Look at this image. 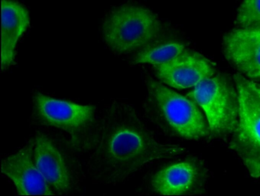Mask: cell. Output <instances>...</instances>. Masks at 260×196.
<instances>
[{"label":"cell","mask_w":260,"mask_h":196,"mask_svg":"<svg viewBox=\"0 0 260 196\" xmlns=\"http://www.w3.org/2000/svg\"><path fill=\"white\" fill-rule=\"evenodd\" d=\"M208 177V170L202 161L188 158L167 165L152 177L153 191L165 195L197 194L202 191Z\"/></svg>","instance_id":"6"},{"label":"cell","mask_w":260,"mask_h":196,"mask_svg":"<svg viewBox=\"0 0 260 196\" xmlns=\"http://www.w3.org/2000/svg\"><path fill=\"white\" fill-rule=\"evenodd\" d=\"M237 27L260 25V0H244L238 9Z\"/></svg>","instance_id":"14"},{"label":"cell","mask_w":260,"mask_h":196,"mask_svg":"<svg viewBox=\"0 0 260 196\" xmlns=\"http://www.w3.org/2000/svg\"><path fill=\"white\" fill-rule=\"evenodd\" d=\"M239 102L238 123L230 136L229 147L253 178L260 177V95L250 80L234 75Z\"/></svg>","instance_id":"3"},{"label":"cell","mask_w":260,"mask_h":196,"mask_svg":"<svg viewBox=\"0 0 260 196\" xmlns=\"http://www.w3.org/2000/svg\"><path fill=\"white\" fill-rule=\"evenodd\" d=\"M228 60L243 74L260 78V25L237 27L223 37Z\"/></svg>","instance_id":"8"},{"label":"cell","mask_w":260,"mask_h":196,"mask_svg":"<svg viewBox=\"0 0 260 196\" xmlns=\"http://www.w3.org/2000/svg\"><path fill=\"white\" fill-rule=\"evenodd\" d=\"M184 50V46L178 42L151 43L140 50L134 62L136 64L159 65L171 60Z\"/></svg>","instance_id":"13"},{"label":"cell","mask_w":260,"mask_h":196,"mask_svg":"<svg viewBox=\"0 0 260 196\" xmlns=\"http://www.w3.org/2000/svg\"><path fill=\"white\" fill-rule=\"evenodd\" d=\"M34 146V142L5 158L1 172L13 182L19 194H53L32 159Z\"/></svg>","instance_id":"9"},{"label":"cell","mask_w":260,"mask_h":196,"mask_svg":"<svg viewBox=\"0 0 260 196\" xmlns=\"http://www.w3.org/2000/svg\"><path fill=\"white\" fill-rule=\"evenodd\" d=\"M35 164L47 183L61 193L70 186L69 174L57 149L46 136L39 134L34 141Z\"/></svg>","instance_id":"11"},{"label":"cell","mask_w":260,"mask_h":196,"mask_svg":"<svg viewBox=\"0 0 260 196\" xmlns=\"http://www.w3.org/2000/svg\"><path fill=\"white\" fill-rule=\"evenodd\" d=\"M154 66L160 81L178 89L195 87L214 73L213 66L207 59L186 50L171 60Z\"/></svg>","instance_id":"7"},{"label":"cell","mask_w":260,"mask_h":196,"mask_svg":"<svg viewBox=\"0 0 260 196\" xmlns=\"http://www.w3.org/2000/svg\"><path fill=\"white\" fill-rule=\"evenodd\" d=\"M2 69L14 62L15 48L18 40L29 24L27 10L19 3L13 0H1Z\"/></svg>","instance_id":"12"},{"label":"cell","mask_w":260,"mask_h":196,"mask_svg":"<svg viewBox=\"0 0 260 196\" xmlns=\"http://www.w3.org/2000/svg\"><path fill=\"white\" fill-rule=\"evenodd\" d=\"M144 114L157 129L171 136L197 140L210 135L197 104L153 79L146 82Z\"/></svg>","instance_id":"2"},{"label":"cell","mask_w":260,"mask_h":196,"mask_svg":"<svg viewBox=\"0 0 260 196\" xmlns=\"http://www.w3.org/2000/svg\"><path fill=\"white\" fill-rule=\"evenodd\" d=\"M37 115L45 124L74 131L84 126L93 118L94 107L51 98L41 93L34 99Z\"/></svg>","instance_id":"10"},{"label":"cell","mask_w":260,"mask_h":196,"mask_svg":"<svg viewBox=\"0 0 260 196\" xmlns=\"http://www.w3.org/2000/svg\"><path fill=\"white\" fill-rule=\"evenodd\" d=\"M187 96L204 110L210 133L218 138L230 136L239 118V102L236 88L221 76H212L197 86Z\"/></svg>","instance_id":"5"},{"label":"cell","mask_w":260,"mask_h":196,"mask_svg":"<svg viewBox=\"0 0 260 196\" xmlns=\"http://www.w3.org/2000/svg\"><path fill=\"white\" fill-rule=\"evenodd\" d=\"M103 122L101 159L110 182H122L148 164L185 152L180 145L159 139L128 103L112 104Z\"/></svg>","instance_id":"1"},{"label":"cell","mask_w":260,"mask_h":196,"mask_svg":"<svg viewBox=\"0 0 260 196\" xmlns=\"http://www.w3.org/2000/svg\"><path fill=\"white\" fill-rule=\"evenodd\" d=\"M160 30L156 15L145 8L124 5L113 10L103 24L104 39L114 51L125 53L152 42Z\"/></svg>","instance_id":"4"}]
</instances>
